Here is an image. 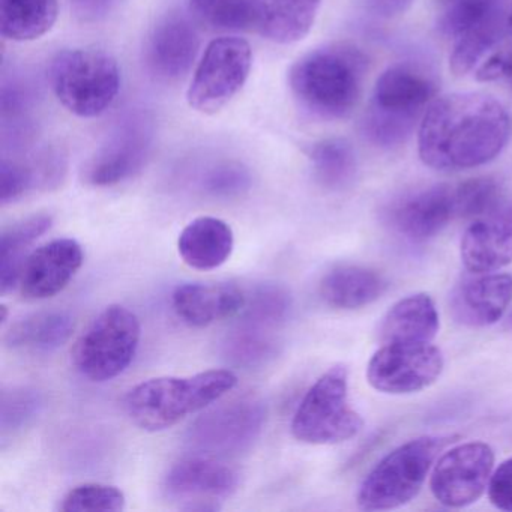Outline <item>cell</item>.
I'll return each mask as SVG.
<instances>
[{
    "instance_id": "obj_1",
    "label": "cell",
    "mask_w": 512,
    "mask_h": 512,
    "mask_svg": "<svg viewBox=\"0 0 512 512\" xmlns=\"http://www.w3.org/2000/svg\"><path fill=\"white\" fill-rule=\"evenodd\" d=\"M511 119L482 92L436 98L419 124V158L439 172H461L496 160L508 145Z\"/></svg>"
},
{
    "instance_id": "obj_2",
    "label": "cell",
    "mask_w": 512,
    "mask_h": 512,
    "mask_svg": "<svg viewBox=\"0 0 512 512\" xmlns=\"http://www.w3.org/2000/svg\"><path fill=\"white\" fill-rule=\"evenodd\" d=\"M367 74L364 53L334 43L307 53L290 68L289 86L302 109L323 121L346 119L358 106Z\"/></svg>"
},
{
    "instance_id": "obj_3",
    "label": "cell",
    "mask_w": 512,
    "mask_h": 512,
    "mask_svg": "<svg viewBox=\"0 0 512 512\" xmlns=\"http://www.w3.org/2000/svg\"><path fill=\"white\" fill-rule=\"evenodd\" d=\"M436 79L412 62L392 65L377 79L362 121L368 142L379 148L403 145L437 97Z\"/></svg>"
},
{
    "instance_id": "obj_4",
    "label": "cell",
    "mask_w": 512,
    "mask_h": 512,
    "mask_svg": "<svg viewBox=\"0 0 512 512\" xmlns=\"http://www.w3.org/2000/svg\"><path fill=\"white\" fill-rule=\"evenodd\" d=\"M238 376L230 370H208L194 376L155 377L134 386L125 410L142 430L163 431L200 412L232 391Z\"/></svg>"
},
{
    "instance_id": "obj_5",
    "label": "cell",
    "mask_w": 512,
    "mask_h": 512,
    "mask_svg": "<svg viewBox=\"0 0 512 512\" xmlns=\"http://www.w3.org/2000/svg\"><path fill=\"white\" fill-rule=\"evenodd\" d=\"M451 442L448 436H422L389 452L359 485V508L389 511L418 496L440 452Z\"/></svg>"
},
{
    "instance_id": "obj_6",
    "label": "cell",
    "mask_w": 512,
    "mask_h": 512,
    "mask_svg": "<svg viewBox=\"0 0 512 512\" xmlns=\"http://www.w3.org/2000/svg\"><path fill=\"white\" fill-rule=\"evenodd\" d=\"M56 97L80 118L103 115L118 97V62L101 50H68L56 56L50 70Z\"/></svg>"
},
{
    "instance_id": "obj_7",
    "label": "cell",
    "mask_w": 512,
    "mask_h": 512,
    "mask_svg": "<svg viewBox=\"0 0 512 512\" xmlns=\"http://www.w3.org/2000/svg\"><path fill=\"white\" fill-rule=\"evenodd\" d=\"M362 416L350 406L349 373L335 365L308 389L293 415L292 434L308 445H337L361 433Z\"/></svg>"
},
{
    "instance_id": "obj_8",
    "label": "cell",
    "mask_w": 512,
    "mask_h": 512,
    "mask_svg": "<svg viewBox=\"0 0 512 512\" xmlns=\"http://www.w3.org/2000/svg\"><path fill=\"white\" fill-rule=\"evenodd\" d=\"M140 338L142 326L136 314L122 305H110L77 341L74 365L91 382L115 379L130 367Z\"/></svg>"
},
{
    "instance_id": "obj_9",
    "label": "cell",
    "mask_w": 512,
    "mask_h": 512,
    "mask_svg": "<svg viewBox=\"0 0 512 512\" xmlns=\"http://www.w3.org/2000/svg\"><path fill=\"white\" fill-rule=\"evenodd\" d=\"M253 65L250 44L238 37L212 41L187 92L191 109L215 115L244 88Z\"/></svg>"
},
{
    "instance_id": "obj_10",
    "label": "cell",
    "mask_w": 512,
    "mask_h": 512,
    "mask_svg": "<svg viewBox=\"0 0 512 512\" xmlns=\"http://www.w3.org/2000/svg\"><path fill=\"white\" fill-rule=\"evenodd\" d=\"M266 421V406L259 398L230 401L203 413L191 424L187 442L197 454L226 458L254 445Z\"/></svg>"
},
{
    "instance_id": "obj_11",
    "label": "cell",
    "mask_w": 512,
    "mask_h": 512,
    "mask_svg": "<svg viewBox=\"0 0 512 512\" xmlns=\"http://www.w3.org/2000/svg\"><path fill=\"white\" fill-rule=\"evenodd\" d=\"M445 368L442 350L433 343H386L367 365L371 388L382 394H415L433 385Z\"/></svg>"
},
{
    "instance_id": "obj_12",
    "label": "cell",
    "mask_w": 512,
    "mask_h": 512,
    "mask_svg": "<svg viewBox=\"0 0 512 512\" xmlns=\"http://www.w3.org/2000/svg\"><path fill=\"white\" fill-rule=\"evenodd\" d=\"M493 448L485 442H467L443 452L430 476L434 499L446 508H466L487 491L494 470Z\"/></svg>"
},
{
    "instance_id": "obj_13",
    "label": "cell",
    "mask_w": 512,
    "mask_h": 512,
    "mask_svg": "<svg viewBox=\"0 0 512 512\" xmlns=\"http://www.w3.org/2000/svg\"><path fill=\"white\" fill-rule=\"evenodd\" d=\"M239 487L238 470L223 458L196 454L178 461L164 478L169 499L182 503L187 511H217L220 502Z\"/></svg>"
},
{
    "instance_id": "obj_14",
    "label": "cell",
    "mask_w": 512,
    "mask_h": 512,
    "mask_svg": "<svg viewBox=\"0 0 512 512\" xmlns=\"http://www.w3.org/2000/svg\"><path fill=\"white\" fill-rule=\"evenodd\" d=\"M151 148L152 127L148 119H127L89 161L83 175L86 184L104 188L127 181L145 166Z\"/></svg>"
},
{
    "instance_id": "obj_15",
    "label": "cell",
    "mask_w": 512,
    "mask_h": 512,
    "mask_svg": "<svg viewBox=\"0 0 512 512\" xmlns=\"http://www.w3.org/2000/svg\"><path fill=\"white\" fill-rule=\"evenodd\" d=\"M460 257L470 274L497 272L512 263V200L470 220L460 242Z\"/></svg>"
},
{
    "instance_id": "obj_16",
    "label": "cell",
    "mask_w": 512,
    "mask_h": 512,
    "mask_svg": "<svg viewBox=\"0 0 512 512\" xmlns=\"http://www.w3.org/2000/svg\"><path fill=\"white\" fill-rule=\"evenodd\" d=\"M454 187L430 185L409 191L386 209L389 226L412 242H425L439 235L454 218Z\"/></svg>"
},
{
    "instance_id": "obj_17",
    "label": "cell",
    "mask_w": 512,
    "mask_h": 512,
    "mask_svg": "<svg viewBox=\"0 0 512 512\" xmlns=\"http://www.w3.org/2000/svg\"><path fill=\"white\" fill-rule=\"evenodd\" d=\"M85 254L76 239H53L29 254L20 275V290L28 301H43L61 293L82 268Z\"/></svg>"
},
{
    "instance_id": "obj_18",
    "label": "cell",
    "mask_w": 512,
    "mask_h": 512,
    "mask_svg": "<svg viewBox=\"0 0 512 512\" xmlns=\"http://www.w3.org/2000/svg\"><path fill=\"white\" fill-rule=\"evenodd\" d=\"M512 301V275L472 274L452 290L449 305L455 322L467 328L496 325Z\"/></svg>"
},
{
    "instance_id": "obj_19",
    "label": "cell",
    "mask_w": 512,
    "mask_h": 512,
    "mask_svg": "<svg viewBox=\"0 0 512 512\" xmlns=\"http://www.w3.org/2000/svg\"><path fill=\"white\" fill-rule=\"evenodd\" d=\"M200 49L193 22L184 14L170 13L152 29L146 47V62L152 74L175 82L190 71Z\"/></svg>"
},
{
    "instance_id": "obj_20",
    "label": "cell",
    "mask_w": 512,
    "mask_h": 512,
    "mask_svg": "<svg viewBox=\"0 0 512 512\" xmlns=\"http://www.w3.org/2000/svg\"><path fill=\"white\" fill-rule=\"evenodd\" d=\"M247 296L235 284L188 283L176 287L173 310L190 326L203 328L241 313Z\"/></svg>"
},
{
    "instance_id": "obj_21",
    "label": "cell",
    "mask_w": 512,
    "mask_h": 512,
    "mask_svg": "<svg viewBox=\"0 0 512 512\" xmlns=\"http://www.w3.org/2000/svg\"><path fill=\"white\" fill-rule=\"evenodd\" d=\"M440 329L439 311L427 293L395 302L382 319L379 337L386 343H433Z\"/></svg>"
},
{
    "instance_id": "obj_22",
    "label": "cell",
    "mask_w": 512,
    "mask_h": 512,
    "mask_svg": "<svg viewBox=\"0 0 512 512\" xmlns=\"http://www.w3.org/2000/svg\"><path fill=\"white\" fill-rule=\"evenodd\" d=\"M235 235L226 221L199 217L191 221L178 239L182 260L197 271L220 268L232 256Z\"/></svg>"
},
{
    "instance_id": "obj_23",
    "label": "cell",
    "mask_w": 512,
    "mask_h": 512,
    "mask_svg": "<svg viewBox=\"0 0 512 512\" xmlns=\"http://www.w3.org/2000/svg\"><path fill=\"white\" fill-rule=\"evenodd\" d=\"M388 281L376 269L361 265H341L331 269L320 281L319 293L329 307L359 310L382 298Z\"/></svg>"
},
{
    "instance_id": "obj_24",
    "label": "cell",
    "mask_w": 512,
    "mask_h": 512,
    "mask_svg": "<svg viewBox=\"0 0 512 512\" xmlns=\"http://www.w3.org/2000/svg\"><path fill=\"white\" fill-rule=\"evenodd\" d=\"M257 26L272 43L293 44L310 34L322 0H253Z\"/></svg>"
},
{
    "instance_id": "obj_25",
    "label": "cell",
    "mask_w": 512,
    "mask_h": 512,
    "mask_svg": "<svg viewBox=\"0 0 512 512\" xmlns=\"http://www.w3.org/2000/svg\"><path fill=\"white\" fill-rule=\"evenodd\" d=\"M49 214H37L17 221L0 235V289L2 295L19 284L28 251L52 227Z\"/></svg>"
},
{
    "instance_id": "obj_26",
    "label": "cell",
    "mask_w": 512,
    "mask_h": 512,
    "mask_svg": "<svg viewBox=\"0 0 512 512\" xmlns=\"http://www.w3.org/2000/svg\"><path fill=\"white\" fill-rule=\"evenodd\" d=\"M74 331V319L67 311H41L19 320L5 335L11 349L53 352L64 346Z\"/></svg>"
},
{
    "instance_id": "obj_27",
    "label": "cell",
    "mask_w": 512,
    "mask_h": 512,
    "mask_svg": "<svg viewBox=\"0 0 512 512\" xmlns=\"http://www.w3.org/2000/svg\"><path fill=\"white\" fill-rule=\"evenodd\" d=\"M58 0H0V32L26 43L44 37L58 20Z\"/></svg>"
},
{
    "instance_id": "obj_28",
    "label": "cell",
    "mask_w": 512,
    "mask_h": 512,
    "mask_svg": "<svg viewBox=\"0 0 512 512\" xmlns=\"http://www.w3.org/2000/svg\"><path fill=\"white\" fill-rule=\"evenodd\" d=\"M314 176L326 190L341 191L350 187L358 173V161L352 146L343 139H326L310 151Z\"/></svg>"
},
{
    "instance_id": "obj_29",
    "label": "cell",
    "mask_w": 512,
    "mask_h": 512,
    "mask_svg": "<svg viewBox=\"0 0 512 512\" xmlns=\"http://www.w3.org/2000/svg\"><path fill=\"white\" fill-rule=\"evenodd\" d=\"M280 341L272 329L241 322L224 341V355L239 367L254 368L268 364L278 355Z\"/></svg>"
},
{
    "instance_id": "obj_30",
    "label": "cell",
    "mask_w": 512,
    "mask_h": 512,
    "mask_svg": "<svg viewBox=\"0 0 512 512\" xmlns=\"http://www.w3.org/2000/svg\"><path fill=\"white\" fill-rule=\"evenodd\" d=\"M197 22L218 32H245L256 29L253 0H188Z\"/></svg>"
},
{
    "instance_id": "obj_31",
    "label": "cell",
    "mask_w": 512,
    "mask_h": 512,
    "mask_svg": "<svg viewBox=\"0 0 512 512\" xmlns=\"http://www.w3.org/2000/svg\"><path fill=\"white\" fill-rule=\"evenodd\" d=\"M503 31V14H500L455 40L454 52L449 59L452 73L455 76H464L472 71L482 56L499 43Z\"/></svg>"
},
{
    "instance_id": "obj_32",
    "label": "cell",
    "mask_w": 512,
    "mask_h": 512,
    "mask_svg": "<svg viewBox=\"0 0 512 512\" xmlns=\"http://www.w3.org/2000/svg\"><path fill=\"white\" fill-rule=\"evenodd\" d=\"M292 298L284 287L277 284H263L247 298L242 308L241 322L260 328L272 329L281 325L289 316Z\"/></svg>"
},
{
    "instance_id": "obj_33",
    "label": "cell",
    "mask_w": 512,
    "mask_h": 512,
    "mask_svg": "<svg viewBox=\"0 0 512 512\" xmlns=\"http://www.w3.org/2000/svg\"><path fill=\"white\" fill-rule=\"evenodd\" d=\"M43 395L32 388H11L2 392L0 400V431L2 437L19 433L29 427L43 410Z\"/></svg>"
},
{
    "instance_id": "obj_34",
    "label": "cell",
    "mask_w": 512,
    "mask_h": 512,
    "mask_svg": "<svg viewBox=\"0 0 512 512\" xmlns=\"http://www.w3.org/2000/svg\"><path fill=\"white\" fill-rule=\"evenodd\" d=\"M500 14L499 0H455L440 17L439 29L445 37L458 40Z\"/></svg>"
},
{
    "instance_id": "obj_35",
    "label": "cell",
    "mask_w": 512,
    "mask_h": 512,
    "mask_svg": "<svg viewBox=\"0 0 512 512\" xmlns=\"http://www.w3.org/2000/svg\"><path fill=\"white\" fill-rule=\"evenodd\" d=\"M454 194L455 212L463 220L479 217L506 197L502 185L490 176L469 179L454 188Z\"/></svg>"
},
{
    "instance_id": "obj_36",
    "label": "cell",
    "mask_w": 512,
    "mask_h": 512,
    "mask_svg": "<svg viewBox=\"0 0 512 512\" xmlns=\"http://www.w3.org/2000/svg\"><path fill=\"white\" fill-rule=\"evenodd\" d=\"M125 505V494L115 485L89 482L68 491L59 509L62 512H118L124 511Z\"/></svg>"
},
{
    "instance_id": "obj_37",
    "label": "cell",
    "mask_w": 512,
    "mask_h": 512,
    "mask_svg": "<svg viewBox=\"0 0 512 512\" xmlns=\"http://www.w3.org/2000/svg\"><path fill=\"white\" fill-rule=\"evenodd\" d=\"M200 187L206 196L214 199H233L250 190L251 175L241 164L224 163L209 170Z\"/></svg>"
},
{
    "instance_id": "obj_38",
    "label": "cell",
    "mask_w": 512,
    "mask_h": 512,
    "mask_svg": "<svg viewBox=\"0 0 512 512\" xmlns=\"http://www.w3.org/2000/svg\"><path fill=\"white\" fill-rule=\"evenodd\" d=\"M34 175L28 164L4 158L0 164V202L2 206L17 202L29 191L35 190Z\"/></svg>"
},
{
    "instance_id": "obj_39",
    "label": "cell",
    "mask_w": 512,
    "mask_h": 512,
    "mask_svg": "<svg viewBox=\"0 0 512 512\" xmlns=\"http://www.w3.org/2000/svg\"><path fill=\"white\" fill-rule=\"evenodd\" d=\"M488 500L500 511L512 512V458L502 461L491 473Z\"/></svg>"
},
{
    "instance_id": "obj_40",
    "label": "cell",
    "mask_w": 512,
    "mask_h": 512,
    "mask_svg": "<svg viewBox=\"0 0 512 512\" xmlns=\"http://www.w3.org/2000/svg\"><path fill=\"white\" fill-rule=\"evenodd\" d=\"M122 0H71L74 16L82 23H100L115 13Z\"/></svg>"
},
{
    "instance_id": "obj_41",
    "label": "cell",
    "mask_w": 512,
    "mask_h": 512,
    "mask_svg": "<svg viewBox=\"0 0 512 512\" xmlns=\"http://www.w3.org/2000/svg\"><path fill=\"white\" fill-rule=\"evenodd\" d=\"M512 77V47L497 50L476 71L479 82H496V80Z\"/></svg>"
},
{
    "instance_id": "obj_42",
    "label": "cell",
    "mask_w": 512,
    "mask_h": 512,
    "mask_svg": "<svg viewBox=\"0 0 512 512\" xmlns=\"http://www.w3.org/2000/svg\"><path fill=\"white\" fill-rule=\"evenodd\" d=\"M412 0H373V8L382 16H394L401 13Z\"/></svg>"
},
{
    "instance_id": "obj_43",
    "label": "cell",
    "mask_w": 512,
    "mask_h": 512,
    "mask_svg": "<svg viewBox=\"0 0 512 512\" xmlns=\"http://www.w3.org/2000/svg\"><path fill=\"white\" fill-rule=\"evenodd\" d=\"M0 311H2V325H5V323H7V319H8V308L5 307V305H2V307H0Z\"/></svg>"
},
{
    "instance_id": "obj_44",
    "label": "cell",
    "mask_w": 512,
    "mask_h": 512,
    "mask_svg": "<svg viewBox=\"0 0 512 512\" xmlns=\"http://www.w3.org/2000/svg\"><path fill=\"white\" fill-rule=\"evenodd\" d=\"M505 326L506 328L512 329V311L511 314H509L508 319H506Z\"/></svg>"
},
{
    "instance_id": "obj_45",
    "label": "cell",
    "mask_w": 512,
    "mask_h": 512,
    "mask_svg": "<svg viewBox=\"0 0 512 512\" xmlns=\"http://www.w3.org/2000/svg\"><path fill=\"white\" fill-rule=\"evenodd\" d=\"M508 28L511 29V31H512V8H511V11H509Z\"/></svg>"
},
{
    "instance_id": "obj_46",
    "label": "cell",
    "mask_w": 512,
    "mask_h": 512,
    "mask_svg": "<svg viewBox=\"0 0 512 512\" xmlns=\"http://www.w3.org/2000/svg\"><path fill=\"white\" fill-rule=\"evenodd\" d=\"M511 80H512V77H511Z\"/></svg>"
}]
</instances>
